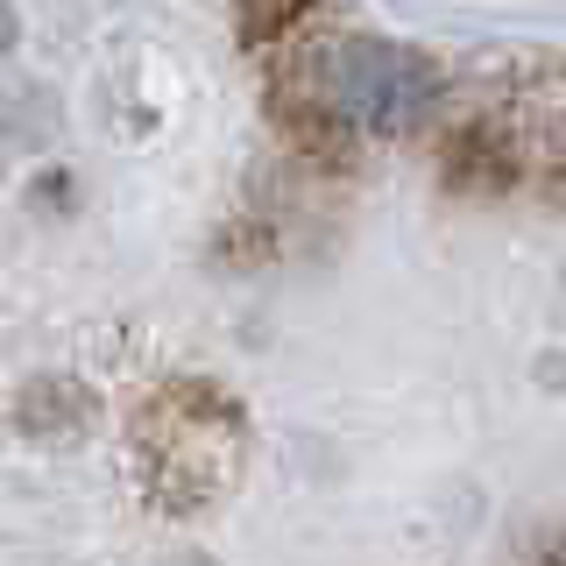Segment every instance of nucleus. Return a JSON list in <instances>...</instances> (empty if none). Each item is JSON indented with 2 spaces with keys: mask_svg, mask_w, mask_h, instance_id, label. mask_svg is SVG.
<instances>
[{
  "mask_svg": "<svg viewBox=\"0 0 566 566\" xmlns=\"http://www.w3.org/2000/svg\"><path fill=\"white\" fill-rule=\"evenodd\" d=\"M333 99H340L354 120H368V128H403L424 106V71L403 57V50L347 43L340 57H333Z\"/></svg>",
  "mask_w": 566,
  "mask_h": 566,
  "instance_id": "f257e3e1",
  "label": "nucleus"
}]
</instances>
